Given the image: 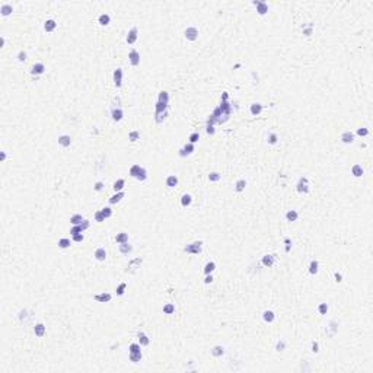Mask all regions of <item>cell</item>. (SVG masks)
I'll list each match as a JSON object with an SVG mask.
<instances>
[{
    "label": "cell",
    "mask_w": 373,
    "mask_h": 373,
    "mask_svg": "<svg viewBox=\"0 0 373 373\" xmlns=\"http://www.w3.org/2000/svg\"><path fill=\"white\" fill-rule=\"evenodd\" d=\"M277 140H278V137H277L276 133H270V134H268V143L270 144H276Z\"/></svg>",
    "instance_id": "cell-50"
},
{
    "label": "cell",
    "mask_w": 373,
    "mask_h": 373,
    "mask_svg": "<svg viewBox=\"0 0 373 373\" xmlns=\"http://www.w3.org/2000/svg\"><path fill=\"white\" fill-rule=\"evenodd\" d=\"M214 270H216V264L213 263V261H208V263L204 265V274H206V276H207V274H212Z\"/></svg>",
    "instance_id": "cell-30"
},
{
    "label": "cell",
    "mask_w": 373,
    "mask_h": 373,
    "mask_svg": "<svg viewBox=\"0 0 373 373\" xmlns=\"http://www.w3.org/2000/svg\"><path fill=\"white\" fill-rule=\"evenodd\" d=\"M124 185H125V181H124L123 178H120V179H117V181H115V182H114V185H112V188H114V191H115V192H120V191H123Z\"/></svg>",
    "instance_id": "cell-26"
},
{
    "label": "cell",
    "mask_w": 373,
    "mask_h": 373,
    "mask_svg": "<svg viewBox=\"0 0 373 373\" xmlns=\"http://www.w3.org/2000/svg\"><path fill=\"white\" fill-rule=\"evenodd\" d=\"M245 186H246L245 179H238L236 184H235V190H236V192H242V191L245 190Z\"/></svg>",
    "instance_id": "cell-34"
},
{
    "label": "cell",
    "mask_w": 373,
    "mask_h": 373,
    "mask_svg": "<svg viewBox=\"0 0 373 373\" xmlns=\"http://www.w3.org/2000/svg\"><path fill=\"white\" fill-rule=\"evenodd\" d=\"M44 72H45V66H44L43 63H35L34 66H32V69H31V73H32V74H35V76L43 74Z\"/></svg>",
    "instance_id": "cell-9"
},
{
    "label": "cell",
    "mask_w": 373,
    "mask_h": 373,
    "mask_svg": "<svg viewBox=\"0 0 373 373\" xmlns=\"http://www.w3.org/2000/svg\"><path fill=\"white\" fill-rule=\"evenodd\" d=\"M34 332L38 338L44 337V334H45V325H44V324H37V325L34 326Z\"/></svg>",
    "instance_id": "cell-16"
},
{
    "label": "cell",
    "mask_w": 373,
    "mask_h": 373,
    "mask_svg": "<svg viewBox=\"0 0 373 373\" xmlns=\"http://www.w3.org/2000/svg\"><path fill=\"white\" fill-rule=\"evenodd\" d=\"M227 99H229V93L223 92V93H222V101H227Z\"/></svg>",
    "instance_id": "cell-63"
},
{
    "label": "cell",
    "mask_w": 373,
    "mask_h": 373,
    "mask_svg": "<svg viewBox=\"0 0 373 373\" xmlns=\"http://www.w3.org/2000/svg\"><path fill=\"white\" fill-rule=\"evenodd\" d=\"M261 111H263V105H261L259 102H255V104H252V105H251V114H252V115L261 114Z\"/></svg>",
    "instance_id": "cell-28"
},
{
    "label": "cell",
    "mask_w": 373,
    "mask_h": 373,
    "mask_svg": "<svg viewBox=\"0 0 373 373\" xmlns=\"http://www.w3.org/2000/svg\"><path fill=\"white\" fill-rule=\"evenodd\" d=\"M90 226V223H89V220H85L83 223H80V225H76V226H73L72 229H70V235H77V233H82L83 230H86L88 227Z\"/></svg>",
    "instance_id": "cell-4"
},
{
    "label": "cell",
    "mask_w": 373,
    "mask_h": 373,
    "mask_svg": "<svg viewBox=\"0 0 373 373\" xmlns=\"http://www.w3.org/2000/svg\"><path fill=\"white\" fill-rule=\"evenodd\" d=\"M274 261H276V257H274V255H268L267 254V255H264L263 257V265L264 267H268V268L273 267V265H274Z\"/></svg>",
    "instance_id": "cell-12"
},
{
    "label": "cell",
    "mask_w": 373,
    "mask_h": 373,
    "mask_svg": "<svg viewBox=\"0 0 373 373\" xmlns=\"http://www.w3.org/2000/svg\"><path fill=\"white\" fill-rule=\"evenodd\" d=\"M188 140H190V143L195 144V143H197V141H198V140H200V133H198V131L191 133V134H190V137H188Z\"/></svg>",
    "instance_id": "cell-42"
},
{
    "label": "cell",
    "mask_w": 373,
    "mask_h": 373,
    "mask_svg": "<svg viewBox=\"0 0 373 373\" xmlns=\"http://www.w3.org/2000/svg\"><path fill=\"white\" fill-rule=\"evenodd\" d=\"M137 338H139V344H140V345H149V344H150V340H149V337L144 334V332H141V331L137 334Z\"/></svg>",
    "instance_id": "cell-19"
},
{
    "label": "cell",
    "mask_w": 373,
    "mask_h": 373,
    "mask_svg": "<svg viewBox=\"0 0 373 373\" xmlns=\"http://www.w3.org/2000/svg\"><path fill=\"white\" fill-rule=\"evenodd\" d=\"M206 131H207V134H214V125L206 124Z\"/></svg>",
    "instance_id": "cell-55"
},
{
    "label": "cell",
    "mask_w": 373,
    "mask_h": 373,
    "mask_svg": "<svg viewBox=\"0 0 373 373\" xmlns=\"http://www.w3.org/2000/svg\"><path fill=\"white\" fill-rule=\"evenodd\" d=\"M82 241H83V235H82V233L73 235V242H82Z\"/></svg>",
    "instance_id": "cell-56"
},
{
    "label": "cell",
    "mask_w": 373,
    "mask_h": 373,
    "mask_svg": "<svg viewBox=\"0 0 373 373\" xmlns=\"http://www.w3.org/2000/svg\"><path fill=\"white\" fill-rule=\"evenodd\" d=\"M284 242H286V252H289V251H290V243H292V241H290L289 238H286Z\"/></svg>",
    "instance_id": "cell-58"
},
{
    "label": "cell",
    "mask_w": 373,
    "mask_h": 373,
    "mask_svg": "<svg viewBox=\"0 0 373 373\" xmlns=\"http://www.w3.org/2000/svg\"><path fill=\"white\" fill-rule=\"evenodd\" d=\"M93 299H95L96 302H99V303H108V302L112 299V296H111L110 293L104 292V293H101V294H95V296H93Z\"/></svg>",
    "instance_id": "cell-8"
},
{
    "label": "cell",
    "mask_w": 373,
    "mask_h": 373,
    "mask_svg": "<svg viewBox=\"0 0 373 373\" xmlns=\"http://www.w3.org/2000/svg\"><path fill=\"white\" fill-rule=\"evenodd\" d=\"M254 6H257V12H258V15H265V13L268 12V4L265 3V2H254Z\"/></svg>",
    "instance_id": "cell-6"
},
{
    "label": "cell",
    "mask_w": 373,
    "mask_h": 373,
    "mask_svg": "<svg viewBox=\"0 0 373 373\" xmlns=\"http://www.w3.org/2000/svg\"><path fill=\"white\" fill-rule=\"evenodd\" d=\"M137 37H139V29L134 26V28L130 29V32L127 35V44H134L137 41Z\"/></svg>",
    "instance_id": "cell-7"
},
{
    "label": "cell",
    "mask_w": 373,
    "mask_h": 373,
    "mask_svg": "<svg viewBox=\"0 0 373 373\" xmlns=\"http://www.w3.org/2000/svg\"><path fill=\"white\" fill-rule=\"evenodd\" d=\"M125 289H127V283H121L117 287V296H123L124 293H125Z\"/></svg>",
    "instance_id": "cell-44"
},
{
    "label": "cell",
    "mask_w": 373,
    "mask_h": 373,
    "mask_svg": "<svg viewBox=\"0 0 373 373\" xmlns=\"http://www.w3.org/2000/svg\"><path fill=\"white\" fill-rule=\"evenodd\" d=\"M93 190L95 191H102L104 190V182H102V181H98V182L93 185Z\"/></svg>",
    "instance_id": "cell-53"
},
{
    "label": "cell",
    "mask_w": 373,
    "mask_h": 373,
    "mask_svg": "<svg viewBox=\"0 0 373 373\" xmlns=\"http://www.w3.org/2000/svg\"><path fill=\"white\" fill-rule=\"evenodd\" d=\"M141 353H130V360L133 361V363H139L140 360H141Z\"/></svg>",
    "instance_id": "cell-40"
},
{
    "label": "cell",
    "mask_w": 373,
    "mask_h": 373,
    "mask_svg": "<svg viewBox=\"0 0 373 373\" xmlns=\"http://www.w3.org/2000/svg\"><path fill=\"white\" fill-rule=\"evenodd\" d=\"M178 185V176L176 175H169L168 178H166V186H169V188H174V186Z\"/></svg>",
    "instance_id": "cell-21"
},
{
    "label": "cell",
    "mask_w": 373,
    "mask_h": 373,
    "mask_svg": "<svg viewBox=\"0 0 373 373\" xmlns=\"http://www.w3.org/2000/svg\"><path fill=\"white\" fill-rule=\"evenodd\" d=\"M12 10H13L12 4H8V3L2 4V8H0V12H2V15H3V16H8V15H10V13H12Z\"/></svg>",
    "instance_id": "cell-31"
},
{
    "label": "cell",
    "mask_w": 373,
    "mask_h": 373,
    "mask_svg": "<svg viewBox=\"0 0 373 373\" xmlns=\"http://www.w3.org/2000/svg\"><path fill=\"white\" fill-rule=\"evenodd\" d=\"M124 195H125V194H124L123 191H120V192H117V194H114L112 197H111V198H110V203H111V204H117V203H120V201H121V198H124Z\"/></svg>",
    "instance_id": "cell-33"
},
{
    "label": "cell",
    "mask_w": 373,
    "mask_h": 373,
    "mask_svg": "<svg viewBox=\"0 0 373 373\" xmlns=\"http://www.w3.org/2000/svg\"><path fill=\"white\" fill-rule=\"evenodd\" d=\"M136 179H137V181H146V179H147V171L144 169L143 166L140 168V171H139V174H137Z\"/></svg>",
    "instance_id": "cell-38"
},
{
    "label": "cell",
    "mask_w": 373,
    "mask_h": 373,
    "mask_svg": "<svg viewBox=\"0 0 373 373\" xmlns=\"http://www.w3.org/2000/svg\"><path fill=\"white\" fill-rule=\"evenodd\" d=\"M363 172H365V171H363L361 165H359V163H356V165L351 168V174L354 175V176H357V178H359V176H361V175H363Z\"/></svg>",
    "instance_id": "cell-32"
},
{
    "label": "cell",
    "mask_w": 373,
    "mask_h": 373,
    "mask_svg": "<svg viewBox=\"0 0 373 373\" xmlns=\"http://www.w3.org/2000/svg\"><path fill=\"white\" fill-rule=\"evenodd\" d=\"M18 60H19V61H25L26 60V53L25 51H19V53H18Z\"/></svg>",
    "instance_id": "cell-54"
},
{
    "label": "cell",
    "mask_w": 373,
    "mask_h": 373,
    "mask_svg": "<svg viewBox=\"0 0 373 373\" xmlns=\"http://www.w3.org/2000/svg\"><path fill=\"white\" fill-rule=\"evenodd\" d=\"M128 59H130V63H131V66H139L140 64V54L137 53V50H131L130 53H128Z\"/></svg>",
    "instance_id": "cell-5"
},
{
    "label": "cell",
    "mask_w": 373,
    "mask_h": 373,
    "mask_svg": "<svg viewBox=\"0 0 373 373\" xmlns=\"http://www.w3.org/2000/svg\"><path fill=\"white\" fill-rule=\"evenodd\" d=\"M191 203H192L191 194H184L182 197H181V206H182V207H188V206H191Z\"/></svg>",
    "instance_id": "cell-27"
},
{
    "label": "cell",
    "mask_w": 373,
    "mask_h": 373,
    "mask_svg": "<svg viewBox=\"0 0 373 373\" xmlns=\"http://www.w3.org/2000/svg\"><path fill=\"white\" fill-rule=\"evenodd\" d=\"M157 102H162V104H166V105H168V102H169V93L166 92V90H162V92L159 93Z\"/></svg>",
    "instance_id": "cell-36"
},
{
    "label": "cell",
    "mask_w": 373,
    "mask_h": 373,
    "mask_svg": "<svg viewBox=\"0 0 373 373\" xmlns=\"http://www.w3.org/2000/svg\"><path fill=\"white\" fill-rule=\"evenodd\" d=\"M328 309H330V308H328L326 303H321V305L318 306V310H319V314L321 315H326L328 314Z\"/></svg>",
    "instance_id": "cell-49"
},
{
    "label": "cell",
    "mask_w": 373,
    "mask_h": 373,
    "mask_svg": "<svg viewBox=\"0 0 373 373\" xmlns=\"http://www.w3.org/2000/svg\"><path fill=\"white\" fill-rule=\"evenodd\" d=\"M357 136H361V137H366L369 134V130L367 128H357Z\"/></svg>",
    "instance_id": "cell-51"
},
{
    "label": "cell",
    "mask_w": 373,
    "mask_h": 373,
    "mask_svg": "<svg viewBox=\"0 0 373 373\" xmlns=\"http://www.w3.org/2000/svg\"><path fill=\"white\" fill-rule=\"evenodd\" d=\"M163 312H165L166 315H172L175 312V306L172 305V303H168V305L163 306Z\"/></svg>",
    "instance_id": "cell-41"
},
{
    "label": "cell",
    "mask_w": 373,
    "mask_h": 373,
    "mask_svg": "<svg viewBox=\"0 0 373 373\" xmlns=\"http://www.w3.org/2000/svg\"><path fill=\"white\" fill-rule=\"evenodd\" d=\"M341 141L343 143H353L354 141V134H353L351 131H344L343 134H341Z\"/></svg>",
    "instance_id": "cell-14"
},
{
    "label": "cell",
    "mask_w": 373,
    "mask_h": 373,
    "mask_svg": "<svg viewBox=\"0 0 373 373\" xmlns=\"http://www.w3.org/2000/svg\"><path fill=\"white\" fill-rule=\"evenodd\" d=\"M121 83H123V70L117 69L114 72V85L117 88H121Z\"/></svg>",
    "instance_id": "cell-10"
},
{
    "label": "cell",
    "mask_w": 373,
    "mask_h": 373,
    "mask_svg": "<svg viewBox=\"0 0 373 373\" xmlns=\"http://www.w3.org/2000/svg\"><path fill=\"white\" fill-rule=\"evenodd\" d=\"M334 277H335V281H337V283H340V281L343 280V276H341L340 273H335V274H334Z\"/></svg>",
    "instance_id": "cell-62"
},
{
    "label": "cell",
    "mask_w": 373,
    "mask_h": 373,
    "mask_svg": "<svg viewBox=\"0 0 373 373\" xmlns=\"http://www.w3.org/2000/svg\"><path fill=\"white\" fill-rule=\"evenodd\" d=\"M98 22H99L102 26H106L111 22L110 15H106V13H102V15H99V18H98Z\"/></svg>",
    "instance_id": "cell-29"
},
{
    "label": "cell",
    "mask_w": 373,
    "mask_h": 373,
    "mask_svg": "<svg viewBox=\"0 0 373 373\" xmlns=\"http://www.w3.org/2000/svg\"><path fill=\"white\" fill-rule=\"evenodd\" d=\"M95 258L98 259V261H105L106 259V251L105 248H98L96 251H95Z\"/></svg>",
    "instance_id": "cell-15"
},
{
    "label": "cell",
    "mask_w": 373,
    "mask_h": 373,
    "mask_svg": "<svg viewBox=\"0 0 373 373\" xmlns=\"http://www.w3.org/2000/svg\"><path fill=\"white\" fill-rule=\"evenodd\" d=\"M140 168H141L140 165H133L131 168H130V175H131L133 178H136V176H137V174H139Z\"/></svg>",
    "instance_id": "cell-46"
},
{
    "label": "cell",
    "mask_w": 373,
    "mask_h": 373,
    "mask_svg": "<svg viewBox=\"0 0 373 373\" xmlns=\"http://www.w3.org/2000/svg\"><path fill=\"white\" fill-rule=\"evenodd\" d=\"M318 348H319L318 343H316V341H314V343H312V351H314V353H318V351H319Z\"/></svg>",
    "instance_id": "cell-59"
},
{
    "label": "cell",
    "mask_w": 373,
    "mask_h": 373,
    "mask_svg": "<svg viewBox=\"0 0 373 373\" xmlns=\"http://www.w3.org/2000/svg\"><path fill=\"white\" fill-rule=\"evenodd\" d=\"M101 212H102V214H104L105 219H108V217L112 216V208L111 207H104V208H101Z\"/></svg>",
    "instance_id": "cell-47"
},
{
    "label": "cell",
    "mask_w": 373,
    "mask_h": 373,
    "mask_svg": "<svg viewBox=\"0 0 373 373\" xmlns=\"http://www.w3.org/2000/svg\"><path fill=\"white\" fill-rule=\"evenodd\" d=\"M118 249L121 254H130L133 251V246L128 243V242H124V243H120L118 245Z\"/></svg>",
    "instance_id": "cell-20"
},
{
    "label": "cell",
    "mask_w": 373,
    "mask_h": 373,
    "mask_svg": "<svg viewBox=\"0 0 373 373\" xmlns=\"http://www.w3.org/2000/svg\"><path fill=\"white\" fill-rule=\"evenodd\" d=\"M111 115H112V120H114V121H121V120H123L124 112H123L121 108H114L112 112H111Z\"/></svg>",
    "instance_id": "cell-17"
},
{
    "label": "cell",
    "mask_w": 373,
    "mask_h": 373,
    "mask_svg": "<svg viewBox=\"0 0 373 373\" xmlns=\"http://www.w3.org/2000/svg\"><path fill=\"white\" fill-rule=\"evenodd\" d=\"M208 179H210L212 182H217V181L222 179V175L219 174V172H212V174L208 175Z\"/></svg>",
    "instance_id": "cell-43"
},
{
    "label": "cell",
    "mask_w": 373,
    "mask_h": 373,
    "mask_svg": "<svg viewBox=\"0 0 373 373\" xmlns=\"http://www.w3.org/2000/svg\"><path fill=\"white\" fill-rule=\"evenodd\" d=\"M139 139H140L139 131H136V130H134V131H130V134H128V140H130V141H137Z\"/></svg>",
    "instance_id": "cell-45"
},
{
    "label": "cell",
    "mask_w": 373,
    "mask_h": 373,
    "mask_svg": "<svg viewBox=\"0 0 373 373\" xmlns=\"http://www.w3.org/2000/svg\"><path fill=\"white\" fill-rule=\"evenodd\" d=\"M4 159H6V153L2 152V161H4Z\"/></svg>",
    "instance_id": "cell-64"
},
{
    "label": "cell",
    "mask_w": 373,
    "mask_h": 373,
    "mask_svg": "<svg viewBox=\"0 0 373 373\" xmlns=\"http://www.w3.org/2000/svg\"><path fill=\"white\" fill-rule=\"evenodd\" d=\"M296 190H297V192H300V194L309 192V181H308V178H303V176H302L296 184Z\"/></svg>",
    "instance_id": "cell-2"
},
{
    "label": "cell",
    "mask_w": 373,
    "mask_h": 373,
    "mask_svg": "<svg viewBox=\"0 0 373 373\" xmlns=\"http://www.w3.org/2000/svg\"><path fill=\"white\" fill-rule=\"evenodd\" d=\"M284 345H286V344H284V341H283V340H280L278 343H277V347H276V348H277V351H283Z\"/></svg>",
    "instance_id": "cell-57"
},
{
    "label": "cell",
    "mask_w": 373,
    "mask_h": 373,
    "mask_svg": "<svg viewBox=\"0 0 373 373\" xmlns=\"http://www.w3.org/2000/svg\"><path fill=\"white\" fill-rule=\"evenodd\" d=\"M201 246H203V242L201 241H197V242H192V243H188V245L184 248L186 254H200L201 252Z\"/></svg>",
    "instance_id": "cell-1"
},
{
    "label": "cell",
    "mask_w": 373,
    "mask_h": 373,
    "mask_svg": "<svg viewBox=\"0 0 373 373\" xmlns=\"http://www.w3.org/2000/svg\"><path fill=\"white\" fill-rule=\"evenodd\" d=\"M128 350H130V353H141V348H140V344H130V347H128Z\"/></svg>",
    "instance_id": "cell-48"
},
{
    "label": "cell",
    "mask_w": 373,
    "mask_h": 373,
    "mask_svg": "<svg viewBox=\"0 0 373 373\" xmlns=\"http://www.w3.org/2000/svg\"><path fill=\"white\" fill-rule=\"evenodd\" d=\"M263 318H264V321H265V322L271 324L273 321H274V318H276V315H274V312H273V310H264Z\"/></svg>",
    "instance_id": "cell-24"
},
{
    "label": "cell",
    "mask_w": 373,
    "mask_h": 373,
    "mask_svg": "<svg viewBox=\"0 0 373 373\" xmlns=\"http://www.w3.org/2000/svg\"><path fill=\"white\" fill-rule=\"evenodd\" d=\"M286 219H287V222H296L299 219V213L296 210H289L286 213Z\"/></svg>",
    "instance_id": "cell-25"
},
{
    "label": "cell",
    "mask_w": 373,
    "mask_h": 373,
    "mask_svg": "<svg viewBox=\"0 0 373 373\" xmlns=\"http://www.w3.org/2000/svg\"><path fill=\"white\" fill-rule=\"evenodd\" d=\"M55 28H57V22H55L54 19H48V21H45V23H44L45 32H53Z\"/></svg>",
    "instance_id": "cell-13"
},
{
    "label": "cell",
    "mask_w": 373,
    "mask_h": 373,
    "mask_svg": "<svg viewBox=\"0 0 373 373\" xmlns=\"http://www.w3.org/2000/svg\"><path fill=\"white\" fill-rule=\"evenodd\" d=\"M303 32H305V35H308V37H309V35L312 34V25H309L306 29H303Z\"/></svg>",
    "instance_id": "cell-61"
},
{
    "label": "cell",
    "mask_w": 373,
    "mask_h": 373,
    "mask_svg": "<svg viewBox=\"0 0 373 373\" xmlns=\"http://www.w3.org/2000/svg\"><path fill=\"white\" fill-rule=\"evenodd\" d=\"M318 271H319V263L316 259H312L309 264V274L315 276V274H318Z\"/></svg>",
    "instance_id": "cell-18"
},
{
    "label": "cell",
    "mask_w": 373,
    "mask_h": 373,
    "mask_svg": "<svg viewBox=\"0 0 373 373\" xmlns=\"http://www.w3.org/2000/svg\"><path fill=\"white\" fill-rule=\"evenodd\" d=\"M212 281H213V276H212V274H207V276H206V278H204V283L208 284V283H212Z\"/></svg>",
    "instance_id": "cell-60"
},
{
    "label": "cell",
    "mask_w": 373,
    "mask_h": 373,
    "mask_svg": "<svg viewBox=\"0 0 373 373\" xmlns=\"http://www.w3.org/2000/svg\"><path fill=\"white\" fill-rule=\"evenodd\" d=\"M95 220H96V222H99V223H101V222H104V220H105V217H104V214H102V212H101V210H99V212H96V213H95Z\"/></svg>",
    "instance_id": "cell-52"
},
{
    "label": "cell",
    "mask_w": 373,
    "mask_h": 373,
    "mask_svg": "<svg viewBox=\"0 0 373 373\" xmlns=\"http://www.w3.org/2000/svg\"><path fill=\"white\" fill-rule=\"evenodd\" d=\"M70 243H72V242H70V239H67V238H61V239L59 241V246L61 248V249H66V248H69V246H70Z\"/></svg>",
    "instance_id": "cell-39"
},
{
    "label": "cell",
    "mask_w": 373,
    "mask_h": 373,
    "mask_svg": "<svg viewBox=\"0 0 373 373\" xmlns=\"http://www.w3.org/2000/svg\"><path fill=\"white\" fill-rule=\"evenodd\" d=\"M212 354H213L214 357H220V356H223V354H225V348L222 347V345H216V347H213Z\"/></svg>",
    "instance_id": "cell-37"
},
{
    "label": "cell",
    "mask_w": 373,
    "mask_h": 373,
    "mask_svg": "<svg viewBox=\"0 0 373 373\" xmlns=\"http://www.w3.org/2000/svg\"><path fill=\"white\" fill-rule=\"evenodd\" d=\"M59 144L60 146H63V147H69L70 144H72V139H70V136H60L59 137Z\"/></svg>",
    "instance_id": "cell-23"
},
{
    "label": "cell",
    "mask_w": 373,
    "mask_h": 373,
    "mask_svg": "<svg viewBox=\"0 0 373 373\" xmlns=\"http://www.w3.org/2000/svg\"><path fill=\"white\" fill-rule=\"evenodd\" d=\"M115 241H117V243H124V242H128V233H125V232L118 233V235L115 236Z\"/></svg>",
    "instance_id": "cell-35"
},
{
    "label": "cell",
    "mask_w": 373,
    "mask_h": 373,
    "mask_svg": "<svg viewBox=\"0 0 373 373\" xmlns=\"http://www.w3.org/2000/svg\"><path fill=\"white\" fill-rule=\"evenodd\" d=\"M184 35H185V38L188 39V41H195V39L198 38V29H197L195 26H188V28L184 31Z\"/></svg>",
    "instance_id": "cell-3"
},
{
    "label": "cell",
    "mask_w": 373,
    "mask_h": 373,
    "mask_svg": "<svg viewBox=\"0 0 373 373\" xmlns=\"http://www.w3.org/2000/svg\"><path fill=\"white\" fill-rule=\"evenodd\" d=\"M86 219L82 214H73L72 217H70V223H72L73 226H76V225H80V223H83Z\"/></svg>",
    "instance_id": "cell-22"
},
{
    "label": "cell",
    "mask_w": 373,
    "mask_h": 373,
    "mask_svg": "<svg viewBox=\"0 0 373 373\" xmlns=\"http://www.w3.org/2000/svg\"><path fill=\"white\" fill-rule=\"evenodd\" d=\"M194 150H195L194 144H192V143H186L185 146H184V147L179 150V155H181V156H188V155H191Z\"/></svg>",
    "instance_id": "cell-11"
}]
</instances>
